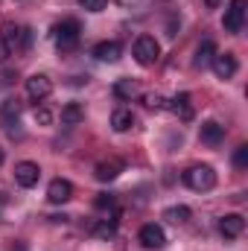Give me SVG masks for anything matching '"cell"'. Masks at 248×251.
<instances>
[{
    "mask_svg": "<svg viewBox=\"0 0 248 251\" xmlns=\"http://www.w3.org/2000/svg\"><path fill=\"white\" fill-rule=\"evenodd\" d=\"M198 140H201L204 146H219V143L225 140V126H219L216 120L201 123V128H198Z\"/></svg>",
    "mask_w": 248,
    "mask_h": 251,
    "instance_id": "cell-12",
    "label": "cell"
},
{
    "mask_svg": "<svg viewBox=\"0 0 248 251\" xmlns=\"http://www.w3.org/2000/svg\"><path fill=\"white\" fill-rule=\"evenodd\" d=\"M38 178H41L38 164H32V161H21V164H15V181H18L21 187H26V190L35 187Z\"/></svg>",
    "mask_w": 248,
    "mask_h": 251,
    "instance_id": "cell-8",
    "label": "cell"
},
{
    "mask_svg": "<svg viewBox=\"0 0 248 251\" xmlns=\"http://www.w3.org/2000/svg\"><path fill=\"white\" fill-rule=\"evenodd\" d=\"M213 56H216V44H213V38H204V41L198 44V50H196V59H193V64L204 70V67H210Z\"/></svg>",
    "mask_w": 248,
    "mask_h": 251,
    "instance_id": "cell-16",
    "label": "cell"
},
{
    "mask_svg": "<svg viewBox=\"0 0 248 251\" xmlns=\"http://www.w3.org/2000/svg\"><path fill=\"white\" fill-rule=\"evenodd\" d=\"M143 102H146V108H155V111H158V108H167V100H164L161 94H146Z\"/></svg>",
    "mask_w": 248,
    "mask_h": 251,
    "instance_id": "cell-25",
    "label": "cell"
},
{
    "mask_svg": "<svg viewBox=\"0 0 248 251\" xmlns=\"http://www.w3.org/2000/svg\"><path fill=\"white\" fill-rule=\"evenodd\" d=\"M210 67H213V73H216L219 79H234V73L240 70V62H237L234 53H216L213 62H210Z\"/></svg>",
    "mask_w": 248,
    "mask_h": 251,
    "instance_id": "cell-5",
    "label": "cell"
},
{
    "mask_svg": "<svg viewBox=\"0 0 248 251\" xmlns=\"http://www.w3.org/2000/svg\"><path fill=\"white\" fill-rule=\"evenodd\" d=\"M9 56H12V47H9V44H6V41H3V38H0V64L6 62V59H9Z\"/></svg>",
    "mask_w": 248,
    "mask_h": 251,
    "instance_id": "cell-28",
    "label": "cell"
},
{
    "mask_svg": "<svg viewBox=\"0 0 248 251\" xmlns=\"http://www.w3.org/2000/svg\"><path fill=\"white\" fill-rule=\"evenodd\" d=\"M158 56H161V47H158V41L152 35H140L134 41V62L140 67H152L158 62Z\"/></svg>",
    "mask_w": 248,
    "mask_h": 251,
    "instance_id": "cell-4",
    "label": "cell"
},
{
    "mask_svg": "<svg viewBox=\"0 0 248 251\" xmlns=\"http://www.w3.org/2000/svg\"><path fill=\"white\" fill-rule=\"evenodd\" d=\"M50 91H53V82H50V76H44V73H35V76H29V79H26V94H29V100L41 102V100H47V97H50Z\"/></svg>",
    "mask_w": 248,
    "mask_h": 251,
    "instance_id": "cell-6",
    "label": "cell"
},
{
    "mask_svg": "<svg viewBox=\"0 0 248 251\" xmlns=\"http://www.w3.org/2000/svg\"><path fill=\"white\" fill-rule=\"evenodd\" d=\"M246 6H248V0H231L228 3L225 18H222L225 32H231V35H240L243 32V26H246Z\"/></svg>",
    "mask_w": 248,
    "mask_h": 251,
    "instance_id": "cell-3",
    "label": "cell"
},
{
    "mask_svg": "<svg viewBox=\"0 0 248 251\" xmlns=\"http://www.w3.org/2000/svg\"><path fill=\"white\" fill-rule=\"evenodd\" d=\"M79 35H82V26L76 18H64L62 24L53 26V41L59 50H73L79 44Z\"/></svg>",
    "mask_w": 248,
    "mask_h": 251,
    "instance_id": "cell-2",
    "label": "cell"
},
{
    "mask_svg": "<svg viewBox=\"0 0 248 251\" xmlns=\"http://www.w3.org/2000/svg\"><path fill=\"white\" fill-rule=\"evenodd\" d=\"M18 117H21V102H18V97H6V100L0 102V123L12 126V123H18Z\"/></svg>",
    "mask_w": 248,
    "mask_h": 251,
    "instance_id": "cell-15",
    "label": "cell"
},
{
    "mask_svg": "<svg viewBox=\"0 0 248 251\" xmlns=\"http://www.w3.org/2000/svg\"><path fill=\"white\" fill-rule=\"evenodd\" d=\"M29 44H32V29H29V26H21V29H18L15 44H12V50H26Z\"/></svg>",
    "mask_w": 248,
    "mask_h": 251,
    "instance_id": "cell-23",
    "label": "cell"
},
{
    "mask_svg": "<svg viewBox=\"0 0 248 251\" xmlns=\"http://www.w3.org/2000/svg\"><path fill=\"white\" fill-rule=\"evenodd\" d=\"M47 199H50V204H64V201H70V199H73V184H70L67 178H53L50 187H47Z\"/></svg>",
    "mask_w": 248,
    "mask_h": 251,
    "instance_id": "cell-10",
    "label": "cell"
},
{
    "mask_svg": "<svg viewBox=\"0 0 248 251\" xmlns=\"http://www.w3.org/2000/svg\"><path fill=\"white\" fill-rule=\"evenodd\" d=\"M79 6L88 9V12H102L108 6V0H79Z\"/></svg>",
    "mask_w": 248,
    "mask_h": 251,
    "instance_id": "cell-27",
    "label": "cell"
},
{
    "mask_svg": "<svg viewBox=\"0 0 248 251\" xmlns=\"http://www.w3.org/2000/svg\"><path fill=\"white\" fill-rule=\"evenodd\" d=\"M123 170H125V164L120 158H108V161H99L97 164L94 176H97V181H114V178H120Z\"/></svg>",
    "mask_w": 248,
    "mask_h": 251,
    "instance_id": "cell-11",
    "label": "cell"
},
{
    "mask_svg": "<svg viewBox=\"0 0 248 251\" xmlns=\"http://www.w3.org/2000/svg\"><path fill=\"white\" fill-rule=\"evenodd\" d=\"M53 120H56V117H53L50 108H35V123L38 126H53Z\"/></svg>",
    "mask_w": 248,
    "mask_h": 251,
    "instance_id": "cell-26",
    "label": "cell"
},
{
    "mask_svg": "<svg viewBox=\"0 0 248 251\" xmlns=\"http://www.w3.org/2000/svg\"><path fill=\"white\" fill-rule=\"evenodd\" d=\"M114 97H117V100H131V97H134V82H131V79H120V82L114 85Z\"/></svg>",
    "mask_w": 248,
    "mask_h": 251,
    "instance_id": "cell-22",
    "label": "cell"
},
{
    "mask_svg": "<svg viewBox=\"0 0 248 251\" xmlns=\"http://www.w3.org/2000/svg\"><path fill=\"white\" fill-rule=\"evenodd\" d=\"M85 120V108L79 105V102H67L62 108V123L64 126H79Z\"/></svg>",
    "mask_w": 248,
    "mask_h": 251,
    "instance_id": "cell-17",
    "label": "cell"
},
{
    "mask_svg": "<svg viewBox=\"0 0 248 251\" xmlns=\"http://www.w3.org/2000/svg\"><path fill=\"white\" fill-rule=\"evenodd\" d=\"M137 240H140V246H143V249H164L167 234H164V228H161V225L149 222V225H143V228H140Z\"/></svg>",
    "mask_w": 248,
    "mask_h": 251,
    "instance_id": "cell-7",
    "label": "cell"
},
{
    "mask_svg": "<svg viewBox=\"0 0 248 251\" xmlns=\"http://www.w3.org/2000/svg\"><path fill=\"white\" fill-rule=\"evenodd\" d=\"M94 207H97V210H108L111 219H117V196H111V193H99V196L94 199Z\"/></svg>",
    "mask_w": 248,
    "mask_h": 251,
    "instance_id": "cell-21",
    "label": "cell"
},
{
    "mask_svg": "<svg viewBox=\"0 0 248 251\" xmlns=\"http://www.w3.org/2000/svg\"><path fill=\"white\" fill-rule=\"evenodd\" d=\"M181 181L190 190H196V193H207V190L216 187V173H213V167L198 164V167H190L187 170L184 176H181Z\"/></svg>",
    "mask_w": 248,
    "mask_h": 251,
    "instance_id": "cell-1",
    "label": "cell"
},
{
    "mask_svg": "<svg viewBox=\"0 0 248 251\" xmlns=\"http://www.w3.org/2000/svg\"><path fill=\"white\" fill-rule=\"evenodd\" d=\"M134 126V114L128 111V108H117L114 114H111V128L114 131H128Z\"/></svg>",
    "mask_w": 248,
    "mask_h": 251,
    "instance_id": "cell-18",
    "label": "cell"
},
{
    "mask_svg": "<svg viewBox=\"0 0 248 251\" xmlns=\"http://www.w3.org/2000/svg\"><path fill=\"white\" fill-rule=\"evenodd\" d=\"M234 167H237V170H246L248 167V146L246 143L237 146V152H234Z\"/></svg>",
    "mask_w": 248,
    "mask_h": 251,
    "instance_id": "cell-24",
    "label": "cell"
},
{
    "mask_svg": "<svg viewBox=\"0 0 248 251\" xmlns=\"http://www.w3.org/2000/svg\"><path fill=\"white\" fill-rule=\"evenodd\" d=\"M190 207L187 204H173V207H167L164 210V219H170V222H175V225H184V222H190Z\"/></svg>",
    "mask_w": 248,
    "mask_h": 251,
    "instance_id": "cell-20",
    "label": "cell"
},
{
    "mask_svg": "<svg viewBox=\"0 0 248 251\" xmlns=\"http://www.w3.org/2000/svg\"><path fill=\"white\" fill-rule=\"evenodd\" d=\"M219 3H225V0H204V6H210V9H216Z\"/></svg>",
    "mask_w": 248,
    "mask_h": 251,
    "instance_id": "cell-31",
    "label": "cell"
},
{
    "mask_svg": "<svg viewBox=\"0 0 248 251\" xmlns=\"http://www.w3.org/2000/svg\"><path fill=\"white\" fill-rule=\"evenodd\" d=\"M3 161H6V155H3V149H0V164H3Z\"/></svg>",
    "mask_w": 248,
    "mask_h": 251,
    "instance_id": "cell-32",
    "label": "cell"
},
{
    "mask_svg": "<svg viewBox=\"0 0 248 251\" xmlns=\"http://www.w3.org/2000/svg\"><path fill=\"white\" fill-rule=\"evenodd\" d=\"M50 222H56V225H59V222H67V216H64V213H56V216H50Z\"/></svg>",
    "mask_w": 248,
    "mask_h": 251,
    "instance_id": "cell-30",
    "label": "cell"
},
{
    "mask_svg": "<svg viewBox=\"0 0 248 251\" xmlns=\"http://www.w3.org/2000/svg\"><path fill=\"white\" fill-rule=\"evenodd\" d=\"M243 231H246V219L240 213H225L219 219V234L225 240H237V237H243Z\"/></svg>",
    "mask_w": 248,
    "mask_h": 251,
    "instance_id": "cell-9",
    "label": "cell"
},
{
    "mask_svg": "<svg viewBox=\"0 0 248 251\" xmlns=\"http://www.w3.org/2000/svg\"><path fill=\"white\" fill-rule=\"evenodd\" d=\"M12 79H15V73H12V70H6V73H3V85H12Z\"/></svg>",
    "mask_w": 248,
    "mask_h": 251,
    "instance_id": "cell-29",
    "label": "cell"
},
{
    "mask_svg": "<svg viewBox=\"0 0 248 251\" xmlns=\"http://www.w3.org/2000/svg\"><path fill=\"white\" fill-rule=\"evenodd\" d=\"M167 108H170V111H175L184 123H187V120H193V100H190V94H175V97L167 102Z\"/></svg>",
    "mask_w": 248,
    "mask_h": 251,
    "instance_id": "cell-14",
    "label": "cell"
},
{
    "mask_svg": "<svg viewBox=\"0 0 248 251\" xmlns=\"http://www.w3.org/2000/svg\"><path fill=\"white\" fill-rule=\"evenodd\" d=\"M91 234H97V237H102V240L114 237V234H117V219H97V222L91 225Z\"/></svg>",
    "mask_w": 248,
    "mask_h": 251,
    "instance_id": "cell-19",
    "label": "cell"
},
{
    "mask_svg": "<svg viewBox=\"0 0 248 251\" xmlns=\"http://www.w3.org/2000/svg\"><path fill=\"white\" fill-rule=\"evenodd\" d=\"M120 53H123L120 41H99V44L94 47V59H97V62H117Z\"/></svg>",
    "mask_w": 248,
    "mask_h": 251,
    "instance_id": "cell-13",
    "label": "cell"
}]
</instances>
